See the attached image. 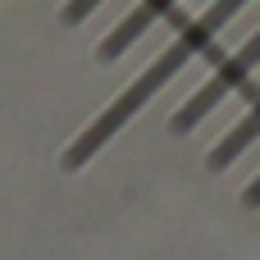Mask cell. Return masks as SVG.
Masks as SVG:
<instances>
[{
  "instance_id": "6da1fadb",
  "label": "cell",
  "mask_w": 260,
  "mask_h": 260,
  "mask_svg": "<svg viewBox=\"0 0 260 260\" xmlns=\"http://www.w3.org/2000/svg\"><path fill=\"white\" fill-rule=\"evenodd\" d=\"M247 5H251V0H210L197 18H187V23L178 27V37H174V41H169V46H165V50H160V55H155V59H151V64H146V69H142V73H137V78H133L73 142H69V146H64V155H59L64 169L91 165V160H96V155H101V151H105V146H110V142H114V137H119V133H123V128H128V123L192 64V59H197V55H206V50L219 41V32L238 18Z\"/></svg>"
},
{
  "instance_id": "7a4b0ae2",
  "label": "cell",
  "mask_w": 260,
  "mask_h": 260,
  "mask_svg": "<svg viewBox=\"0 0 260 260\" xmlns=\"http://www.w3.org/2000/svg\"><path fill=\"white\" fill-rule=\"evenodd\" d=\"M256 69H260V27L238 46V50H229V55L219 59V69H215L201 87H192V96L169 114V128H174V133H197L229 96H238V91L256 78Z\"/></svg>"
},
{
  "instance_id": "3957f363",
  "label": "cell",
  "mask_w": 260,
  "mask_h": 260,
  "mask_svg": "<svg viewBox=\"0 0 260 260\" xmlns=\"http://www.w3.org/2000/svg\"><path fill=\"white\" fill-rule=\"evenodd\" d=\"M174 5H178V0H137V5H133V9H128V14H123L105 37H101L96 55H101V59H119V55H128V50H133V46L155 27Z\"/></svg>"
},
{
  "instance_id": "277c9868",
  "label": "cell",
  "mask_w": 260,
  "mask_h": 260,
  "mask_svg": "<svg viewBox=\"0 0 260 260\" xmlns=\"http://www.w3.org/2000/svg\"><path fill=\"white\" fill-rule=\"evenodd\" d=\"M256 142H260V96H251V105H247V110L229 123V133L206 151V165H210L215 174H224V169H233L242 155H251Z\"/></svg>"
},
{
  "instance_id": "5b68a950",
  "label": "cell",
  "mask_w": 260,
  "mask_h": 260,
  "mask_svg": "<svg viewBox=\"0 0 260 260\" xmlns=\"http://www.w3.org/2000/svg\"><path fill=\"white\" fill-rule=\"evenodd\" d=\"M101 5H105V0H69L59 14H64V23H87V18H91Z\"/></svg>"
},
{
  "instance_id": "8992f818",
  "label": "cell",
  "mask_w": 260,
  "mask_h": 260,
  "mask_svg": "<svg viewBox=\"0 0 260 260\" xmlns=\"http://www.w3.org/2000/svg\"><path fill=\"white\" fill-rule=\"evenodd\" d=\"M242 201H247L251 210H256V206H260V174H256V178H251V183H247V187H242Z\"/></svg>"
}]
</instances>
